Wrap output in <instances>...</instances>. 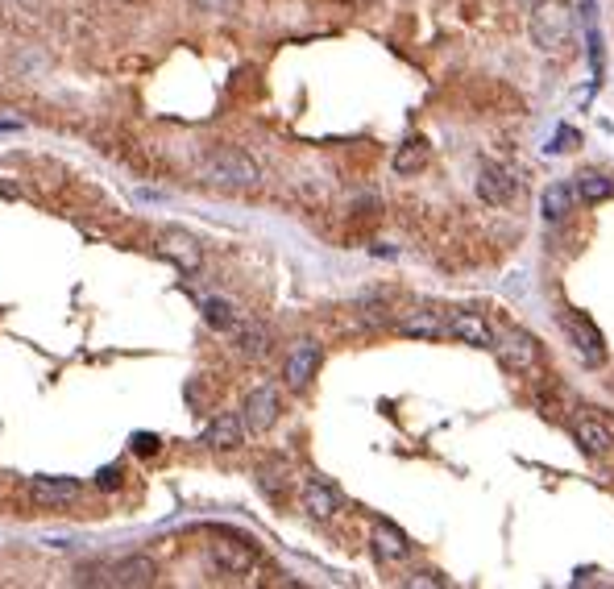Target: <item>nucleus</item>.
I'll use <instances>...</instances> for the list:
<instances>
[{
	"label": "nucleus",
	"mask_w": 614,
	"mask_h": 589,
	"mask_svg": "<svg viewBox=\"0 0 614 589\" xmlns=\"http://www.w3.org/2000/svg\"><path fill=\"white\" fill-rule=\"evenodd\" d=\"M573 440H577L581 453H590V457H602V453H610V448H614L610 428L598 424V419H581V424L573 428Z\"/></svg>",
	"instance_id": "obj_18"
},
{
	"label": "nucleus",
	"mask_w": 614,
	"mask_h": 589,
	"mask_svg": "<svg viewBox=\"0 0 614 589\" xmlns=\"http://www.w3.org/2000/svg\"><path fill=\"white\" fill-rule=\"evenodd\" d=\"M494 353H498L502 366L515 370V374H527V370L540 366V341L532 332H523V328L494 332Z\"/></svg>",
	"instance_id": "obj_5"
},
{
	"label": "nucleus",
	"mask_w": 614,
	"mask_h": 589,
	"mask_svg": "<svg viewBox=\"0 0 614 589\" xmlns=\"http://www.w3.org/2000/svg\"><path fill=\"white\" fill-rule=\"evenodd\" d=\"M204 320H208V328H216V332H229L241 316H237V307H233L229 299H204Z\"/></svg>",
	"instance_id": "obj_22"
},
{
	"label": "nucleus",
	"mask_w": 614,
	"mask_h": 589,
	"mask_svg": "<svg viewBox=\"0 0 614 589\" xmlns=\"http://www.w3.org/2000/svg\"><path fill=\"white\" fill-rule=\"evenodd\" d=\"M96 486H104V490H117V486H121V469H117V465L100 469V473H96Z\"/></svg>",
	"instance_id": "obj_25"
},
{
	"label": "nucleus",
	"mask_w": 614,
	"mask_h": 589,
	"mask_svg": "<svg viewBox=\"0 0 614 589\" xmlns=\"http://www.w3.org/2000/svg\"><path fill=\"white\" fill-rule=\"evenodd\" d=\"M478 195H482V204L490 208H507L515 195H519V179L511 166H502V162H482V171H478Z\"/></svg>",
	"instance_id": "obj_8"
},
{
	"label": "nucleus",
	"mask_w": 614,
	"mask_h": 589,
	"mask_svg": "<svg viewBox=\"0 0 614 589\" xmlns=\"http://www.w3.org/2000/svg\"><path fill=\"white\" fill-rule=\"evenodd\" d=\"M407 585H444V577L440 573H415V577H407Z\"/></svg>",
	"instance_id": "obj_28"
},
{
	"label": "nucleus",
	"mask_w": 614,
	"mask_h": 589,
	"mask_svg": "<svg viewBox=\"0 0 614 589\" xmlns=\"http://www.w3.org/2000/svg\"><path fill=\"white\" fill-rule=\"evenodd\" d=\"M303 511L312 515V519H332V515L341 511V490L320 482V478H312V482L303 486Z\"/></svg>",
	"instance_id": "obj_14"
},
{
	"label": "nucleus",
	"mask_w": 614,
	"mask_h": 589,
	"mask_svg": "<svg viewBox=\"0 0 614 589\" xmlns=\"http://www.w3.org/2000/svg\"><path fill=\"white\" fill-rule=\"evenodd\" d=\"M200 9H208V13H233L237 9V0H195Z\"/></svg>",
	"instance_id": "obj_27"
},
{
	"label": "nucleus",
	"mask_w": 614,
	"mask_h": 589,
	"mask_svg": "<svg viewBox=\"0 0 614 589\" xmlns=\"http://www.w3.org/2000/svg\"><path fill=\"white\" fill-rule=\"evenodd\" d=\"M158 581V565L150 556H117L108 565H96V569H83L79 573V585H113V589H146Z\"/></svg>",
	"instance_id": "obj_2"
},
{
	"label": "nucleus",
	"mask_w": 614,
	"mask_h": 589,
	"mask_svg": "<svg viewBox=\"0 0 614 589\" xmlns=\"http://www.w3.org/2000/svg\"><path fill=\"white\" fill-rule=\"evenodd\" d=\"M320 361H324L320 341H299V345L287 353V361H283V378H287V386H291V390L312 386V378H316V370H320Z\"/></svg>",
	"instance_id": "obj_9"
},
{
	"label": "nucleus",
	"mask_w": 614,
	"mask_h": 589,
	"mask_svg": "<svg viewBox=\"0 0 614 589\" xmlns=\"http://www.w3.org/2000/svg\"><path fill=\"white\" fill-rule=\"evenodd\" d=\"M590 63H594V75H602V34H598L594 17H590Z\"/></svg>",
	"instance_id": "obj_23"
},
{
	"label": "nucleus",
	"mask_w": 614,
	"mask_h": 589,
	"mask_svg": "<svg viewBox=\"0 0 614 589\" xmlns=\"http://www.w3.org/2000/svg\"><path fill=\"white\" fill-rule=\"evenodd\" d=\"M374 556L378 560H407L411 556V544H407V536L395 527V523H386V519H378L374 523Z\"/></svg>",
	"instance_id": "obj_16"
},
{
	"label": "nucleus",
	"mask_w": 614,
	"mask_h": 589,
	"mask_svg": "<svg viewBox=\"0 0 614 589\" xmlns=\"http://www.w3.org/2000/svg\"><path fill=\"white\" fill-rule=\"evenodd\" d=\"M573 195L581 204H602V200H610V195H614V179H606L598 171H581L577 183H573Z\"/></svg>",
	"instance_id": "obj_20"
},
{
	"label": "nucleus",
	"mask_w": 614,
	"mask_h": 589,
	"mask_svg": "<svg viewBox=\"0 0 614 589\" xmlns=\"http://www.w3.org/2000/svg\"><path fill=\"white\" fill-rule=\"evenodd\" d=\"M229 332H233L237 353L249 357V361H262V357H270V349H274V336H270V328H266L262 320H237Z\"/></svg>",
	"instance_id": "obj_11"
},
{
	"label": "nucleus",
	"mask_w": 614,
	"mask_h": 589,
	"mask_svg": "<svg viewBox=\"0 0 614 589\" xmlns=\"http://www.w3.org/2000/svg\"><path fill=\"white\" fill-rule=\"evenodd\" d=\"M569 324V332H573V341H577V353L585 357V366H602V336H598V328L590 324V320H581V316H569L565 320Z\"/></svg>",
	"instance_id": "obj_17"
},
{
	"label": "nucleus",
	"mask_w": 614,
	"mask_h": 589,
	"mask_svg": "<svg viewBox=\"0 0 614 589\" xmlns=\"http://www.w3.org/2000/svg\"><path fill=\"white\" fill-rule=\"evenodd\" d=\"M428 166V142L424 137H407V142L395 150V171L399 175H415Z\"/></svg>",
	"instance_id": "obj_21"
},
{
	"label": "nucleus",
	"mask_w": 614,
	"mask_h": 589,
	"mask_svg": "<svg viewBox=\"0 0 614 589\" xmlns=\"http://www.w3.org/2000/svg\"><path fill=\"white\" fill-rule=\"evenodd\" d=\"M129 444H133V448H137V453H142V457L158 453V436H150V432H137V436H133Z\"/></svg>",
	"instance_id": "obj_24"
},
{
	"label": "nucleus",
	"mask_w": 614,
	"mask_h": 589,
	"mask_svg": "<svg viewBox=\"0 0 614 589\" xmlns=\"http://www.w3.org/2000/svg\"><path fill=\"white\" fill-rule=\"evenodd\" d=\"M527 30H532V42L540 50H561L573 34V9L569 0H540L532 9V21H527Z\"/></svg>",
	"instance_id": "obj_3"
},
{
	"label": "nucleus",
	"mask_w": 614,
	"mask_h": 589,
	"mask_svg": "<svg viewBox=\"0 0 614 589\" xmlns=\"http://www.w3.org/2000/svg\"><path fill=\"white\" fill-rule=\"evenodd\" d=\"M25 490H30V498L38 502V507H46V511L71 507V502L79 498V482L75 478H34Z\"/></svg>",
	"instance_id": "obj_12"
},
{
	"label": "nucleus",
	"mask_w": 614,
	"mask_h": 589,
	"mask_svg": "<svg viewBox=\"0 0 614 589\" xmlns=\"http://www.w3.org/2000/svg\"><path fill=\"white\" fill-rule=\"evenodd\" d=\"M200 179L208 187H220V191H249L262 183V166L249 158L245 150H233V146H220L212 150L204 162H200Z\"/></svg>",
	"instance_id": "obj_1"
},
{
	"label": "nucleus",
	"mask_w": 614,
	"mask_h": 589,
	"mask_svg": "<svg viewBox=\"0 0 614 589\" xmlns=\"http://www.w3.org/2000/svg\"><path fill=\"white\" fill-rule=\"evenodd\" d=\"M395 328L403 336H415V341H440V336H444V316L432 312V307H420V312H407Z\"/></svg>",
	"instance_id": "obj_15"
},
{
	"label": "nucleus",
	"mask_w": 614,
	"mask_h": 589,
	"mask_svg": "<svg viewBox=\"0 0 614 589\" xmlns=\"http://www.w3.org/2000/svg\"><path fill=\"white\" fill-rule=\"evenodd\" d=\"M208 560L216 573L225 577H245L258 569V548L245 536H233V531H216V540L208 544Z\"/></svg>",
	"instance_id": "obj_4"
},
{
	"label": "nucleus",
	"mask_w": 614,
	"mask_h": 589,
	"mask_svg": "<svg viewBox=\"0 0 614 589\" xmlns=\"http://www.w3.org/2000/svg\"><path fill=\"white\" fill-rule=\"evenodd\" d=\"M200 440L208 448H220V453H229V448H241L245 444V424H241V411H220L212 424L200 432Z\"/></svg>",
	"instance_id": "obj_13"
},
{
	"label": "nucleus",
	"mask_w": 614,
	"mask_h": 589,
	"mask_svg": "<svg viewBox=\"0 0 614 589\" xmlns=\"http://www.w3.org/2000/svg\"><path fill=\"white\" fill-rule=\"evenodd\" d=\"M573 204H577L573 187H569V183H552V187H544V195H540V216H544L548 224H561V220L573 212Z\"/></svg>",
	"instance_id": "obj_19"
},
{
	"label": "nucleus",
	"mask_w": 614,
	"mask_h": 589,
	"mask_svg": "<svg viewBox=\"0 0 614 589\" xmlns=\"http://www.w3.org/2000/svg\"><path fill=\"white\" fill-rule=\"evenodd\" d=\"M154 241H158V254L171 266H179L183 274H200L204 270V245H200V237H195V233H187V229H162Z\"/></svg>",
	"instance_id": "obj_6"
},
{
	"label": "nucleus",
	"mask_w": 614,
	"mask_h": 589,
	"mask_svg": "<svg viewBox=\"0 0 614 589\" xmlns=\"http://www.w3.org/2000/svg\"><path fill=\"white\" fill-rule=\"evenodd\" d=\"M278 415H283V399H278V390L274 386H258V390H249L245 403H241V424L245 432H270L278 424Z\"/></svg>",
	"instance_id": "obj_7"
},
{
	"label": "nucleus",
	"mask_w": 614,
	"mask_h": 589,
	"mask_svg": "<svg viewBox=\"0 0 614 589\" xmlns=\"http://www.w3.org/2000/svg\"><path fill=\"white\" fill-rule=\"evenodd\" d=\"M444 336H453V341L473 345V349H494V328L478 312H449L444 316Z\"/></svg>",
	"instance_id": "obj_10"
},
{
	"label": "nucleus",
	"mask_w": 614,
	"mask_h": 589,
	"mask_svg": "<svg viewBox=\"0 0 614 589\" xmlns=\"http://www.w3.org/2000/svg\"><path fill=\"white\" fill-rule=\"evenodd\" d=\"M569 142H577V133H573V129H561V133L552 137V146H544V150H548V154H561V150H569Z\"/></svg>",
	"instance_id": "obj_26"
}]
</instances>
